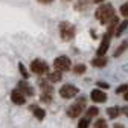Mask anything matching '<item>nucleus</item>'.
<instances>
[{
	"instance_id": "15",
	"label": "nucleus",
	"mask_w": 128,
	"mask_h": 128,
	"mask_svg": "<svg viewBox=\"0 0 128 128\" xmlns=\"http://www.w3.org/2000/svg\"><path fill=\"white\" fill-rule=\"evenodd\" d=\"M47 79H49V82H58L61 81V72H49L47 73Z\"/></svg>"
},
{
	"instance_id": "8",
	"label": "nucleus",
	"mask_w": 128,
	"mask_h": 128,
	"mask_svg": "<svg viewBox=\"0 0 128 128\" xmlns=\"http://www.w3.org/2000/svg\"><path fill=\"white\" fill-rule=\"evenodd\" d=\"M11 101L15 104V105H23L26 102V96L18 90V88H14L11 92Z\"/></svg>"
},
{
	"instance_id": "19",
	"label": "nucleus",
	"mask_w": 128,
	"mask_h": 128,
	"mask_svg": "<svg viewBox=\"0 0 128 128\" xmlns=\"http://www.w3.org/2000/svg\"><path fill=\"white\" fill-rule=\"evenodd\" d=\"M93 128H108V125H107V120H105V119H98V120L94 122Z\"/></svg>"
},
{
	"instance_id": "27",
	"label": "nucleus",
	"mask_w": 128,
	"mask_h": 128,
	"mask_svg": "<svg viewBox=\"0 0 128 128\" xmlns=\"http://www.w3.org/2000/svg\"><path fill=\"white\" fill-rule=\"evenodd\" d=\"M40 3H43V5H49V3H52L54 0H38Z\"/></svg>"
},
{
	"instance_id": "11",
	"label": "nucleus",
	"mask_w": 128,
	"mask_h": 128,
	"mask_svg": "<svg viewBox=\"0 0 128 128\" xmlns=\"http://www.w3.org/2000/svg\"><path fill=\"white\" fill-rule=\"evenodd\" d=\"M30 111L34 113V116H35L38 120L44 119V116H46V111H44V108H40L38 105H32V107H30Z\"/></svg>"
},
{
	"instance_id": "17",
	"label": "nucleus",
	"mask_w": 128,
	"mask_h": 128,
	"mask_svg": "<svg viewBox=\"0 0 128 128\" xmlns=\"http://www.w3.org/2000/svg\"><path fill=\"white\" fill-rule=\"evenodd\" d=\"M98 113H99V110H98V107H90V108H87V119H90V118H94V116H98Z\"/></svg>"
},
{
	"instance_id": "28",
	"label": "nucleus",
	"mask_w": 128,
	"mask_h": 128,
	"mask_svg": "<svg viewBox=\"0 0 128 128\" xmlns=\"http://www.w3.org/2000/svg\"><path fill=\"white\" fill-rule=\"evenodd\" d=\"M113 128H125V126H124L122 124H114V125H113Z\"/></svg>"
},
{
	"instance_id": "12",
	"label": "nucleus",
	"mask_w": 128,
	"mask_h": 128,
	"mask_svg": "<svg viewBox=\"0 0 128 128\" xmlns=\"http://www.w3.org/2000/svg\"><path fill=\"white\" fill-rule=\"evenodd\" d=\"M92 66H94V67H104V66H107V56H94L92 60Z\"/></svg>"
},
{
	"instance_id": "26",
	"label": "nucleus",
	"mask_w": 128,
	"mask_h": 128,
	"mask_svg": "<svg viewBox=\"0 0 128 128\" xmlns=\"http://www.w3.org/2000/svg\"><path fill=\"white\" fill-rule=\"evenodd\" d=\"M120 113H124V114L128 118V105H125V107H122V108H120Z\"/></svg>"
},
{
	"instance_id": "14",
	"label": "nucleus",
	"mask_w": 128,
	"mask_h": 128,
	"mask_svg": "<svg viewBox=\"0 0 128 128\" xmlns=\"http://www.w3.org/2000/svg\"><path fill=\"white\" fill-rule=\"evenodd\" d=\"M126 28H128V22H126V20L119 22V24H118V28H116V30H114V35H116V37H120Z\"/></svg>"
},
{
	"instance_id": "10",
	"label": "nucleus",
	"mask_w": 128,
	"mask_h": 128,
	"mask_svg": "<svg viewBox=\"0 0 128 128\" xmlns=\"http://www.w3.org/2000/svg\"><path fill=\"white\" fill-rule=\"evenodd\" d=\"M17 88H18V90H20L24 96H32V94H34V88H32V87H30L26 81H20Z\"/></svg>"
},
{
	"instance_id": "23",
	"label": "nucleus",
	"mask_w": 128,
	"mask_h": 128,
	"mask_svg": "<svg viewBox=\"0 0 128 128\" xmlns=\"http://www.w3.org/2000/svg\"><path fill=\"white\" fill-rule=\"evenodd\" d=\"M18 70L22 72V75H23V78H24V79H28V78H29V73H28V70H26V67L23 66V64H22V62L18 64Z\"/></svg>"
},
{
	"instance_id": "21",
	"label": "nucleus",
	"mask_w": 128,
	"mask_h": 128,
	"mask_svg": "<svg viewBox=\"0 0 128 128\" xmlns=\"http://www.w3.org/2000/svg\"><path fill=\"white\" fill-rule=\"evenodd\" d=\"M43 102H46V104H49L50 101H52V93H41V98H40Z\"/></svg>"
},
{
	"instance_id": "1",
	"label": "nucleus",
	"mask_w": 128,
	"mask_h": 128,
	"mask_svg": "<svg viewBox=\"0 0 128 128\" xmlns=\"http://www.w3.org/2000/svg\"><path fill=\"white\" fill-rule=\"evenodd\" d=\"M114 15H116L114 8H113V5H110V3L101 5L98 9H96V12H94L96 20H98L101 24H108L111 20H113Z\"/></svg>"
},
{
	"instance_id": "9",
	"label": "nucleus",
	"mask_w": 128,
	"mask_h": 128,
	"mask_svg": "<svg viewBox=\"0 0 128 128\" xmlns=\"http://www.w3.org/2000/svg\"><path fill=\"white\" fill-rule=\"evenodd\" d=\"M90 98L93 99V102H105L107 101V93L102 92L101 88H94L90 93Z\"/></svg>"
},
{
	"instance_id": "30",
	"label": "nucleus",
	"mask_w": 128,
	"mask_h": 128,
	"mask_svg": "<svg viewBox=\"0 0 128 128\" xmlns=\"http://www.w3.org/2000/svg\"><path fill=\"white\" fill-rule=\"evenodd\" d=\"M92 2H93V3H102L104 0H92Z\"/></svg>"
},
{
	"instance_id": "16",
	"label": "nucleus",
	"mask_w": 128,
	"mask_h": 128,
	"mask_svg": "<svg viewBox=\"0 0 128 128\" xmlns=\"http://www.w3.org/2000/svg\"><path fill=\"white\" fill-rule=\"evenodd\" d=\"M86 70H87V67H86V64H76V66L73 67V72L76 73V75H82V73H86Z\"/></svg>"
},
{
	"instance_id": "24",
	"label": "nucleus",
	"mask_w": 128,
	"mask_h": 128,
	"mask_svg": "<svg viewBox=\"0 0 128 128\" xmlns=\"http://www.w3.org/2000/svg\"><path fill=\"white\" fill-rule=\"evenodd\" d=\"M125 92H128V84H124L116 88V93H125Z\"/></svg>"
},
{
	"instance_id": "7",
	"label": "nucleus",
	"mask_w": 128,
	"mask_h": 128,
	"mask_svg": "<svg viewBox=\"0 0 128 128\" xmlns=\"http://www.w3.org/2000/svg\"><path fill=\"white\" fill-rule=\"evenodd\" d=\"M111 35H113V34H110V32H107V34L104 35V38H102V41H101V44H99V49L96 50V56H105L108 47H110Z\"/></svg>"
},
{
	"instance_id": "18",
	"label": "nucleus",
	"mask_w": 128,
	"mask_h": 128,
	"mask_svg": "<svg viewBox=\"0 0 128 128\" xmlns=\"http://www.w3.org/2000/svg\"><path fill=\"white\" fill-rule=\"evenodd\" d=\"M126 49H128V41H124V43L119 46V49L114 52V56H120V55H122V54H124Z\"/></svg>"
},
{
	"instance_id": "29",
	"label": "nucleus",
	"mask_w": 128,
	"mask_h": 128,
	"mask_svg": "<svg viewBox=\"0 0 128 128\" xmlns=\"http://www.w3.org/2000/svg\"><path fill=\"white\" fill-rule=\"evenodd\" d=\"M124 99H125V101H128V92H125V93H124Z\"/></svg>"
},
{
	"instance_id": "3",
	"label": "nucleus",
	"mask_w": 128,
	"mask_h": 128,
	"mask_svg": "<svg viewBox=\"0 0 128 128\" xmlns=\"http://www.w3.org/2000/svg\"><path fill=\"white\" fill-rule=\"evenodd\" d=\"M60 34H61V38H62L64 41L72 40V38L75 37V34H76L75 26H73L72 23H69V22H62V23H60Z\"/></svg>"
},
{
	"instance_id": "13",
	"label": "nucleus",
	"mask_w": 128,
	"mask_h": 128,
	"mask_svg": "<svg viewBox=\"0 0 128 128\" xmlns=\"http://www.w3.org/2000/svg\"><path fill=\"white\" fill-rule=\"evenodd\" d=\"M107 114H108V118H110V119H116V118L120 114V107L113 105V107L107 108Z\"/></svg>"
},
{
	"instance_id": "5",
	"label": "nucleus",
	"mask_w": 128,
	"mask_h": 128,
	"mask_svg": "<svg viewBox=\"0 0 128 128\" xmlns=\"http://www.w3.org/2000/svg\"><path fill=\"white\" fill-rule=\"evenodd\" d=\"M54 67H55L56 72H67L72 67V61H70L69 56H64V55L62 56H58L54 61Z\"/></svg>"
},
{
	"instance_id": "20",
	"label": "nucleus",
	"mask_w": 128,
	"mask_h": 128,
	"mask_svg": "<svg viewBox=\"0 0 128 128\" xmlns=\"http://www.w3.org/2000/svg\"><path fill=\"white\" fill-rule=\"evenodd\" d=\"M88 125H90V119L87 118H81V120L78 122V128H88Z\"/></svg>"
},
{
	"instance_id": "2",
	"label": "nucleus",
	"mask_w": 128,
	"mask_h": 128,
	"mask_svg": "<svg viewBox=\"0 0 128 128\" xmlns=\"http://www.w3.org/2000/svg\"><path fill=\"white\" fill-rule=\"evenodd\" d=\"M84 108H86V98H79L75 104H72L69 108H67V114H69V118H79L81 116V113L84 111Z\"/></svg>"
},
{
	"instance_id": "4",
	"label": "nucleus",
	"mask_w": 128,
	"mask_h": 128,
	"mask_svg": "<svg viewBox=\"0 0 128 128\" xmlns=\"http://www.w3.org/2000/svg\"><path fill=\"white\" fill-rule=\"evenodd\" d=\"M30 72L35 75H47L49 73V66L43 60H34L30 62Z\"/></svg>"
},
{
	"instance_id": "25",
	"label": "nucleus",
	"mask_w": 128,
	"mask_h": 128,
	"mask_svg": "<svg viewBox=\"0 0 128 128\" xmlns=\"http://www.w3.org/2000/svg\"><path fill=\"white\" fill-rule=\"evenodd\" d=\"M98 86H99V87H101V88H105V90H107V88H108V87H110V86H108V84H107V82H104V81H99V82H98Z\"/></svg>"
},
{
	"instance_id": "22",
	"label": "nucleus",
	"mask_w": 128,
	"mask_h": 128,
	"mask_svg": "<svg viewBox=\"0 0 128 128\" xmlns=\"http://www.w3.org/2000/svg\"><path fill=\"white\" fill-rule=\"evenodd\" d=\"M119 11H120V14L124 15V17H128V2H125V3L119 8Z\"/></svg>"
},
{
	"instance_id": "6",
	"label": "nucleus",
	"mask_w": 128,
	"mask_h": 128,
	"mask_svg": "<svg viewBox=\"0 0 128 128\" xmlns=\"http://www.w3.org/2000/svg\"><path fill=\"white\" fill-rule=\"evenodd\" d=\"M78 93H79L78 87H75L72 84H64L60 88V96L64 98V99H72V98H75V96H78Z\"/></svg>"
}]
</instances>
